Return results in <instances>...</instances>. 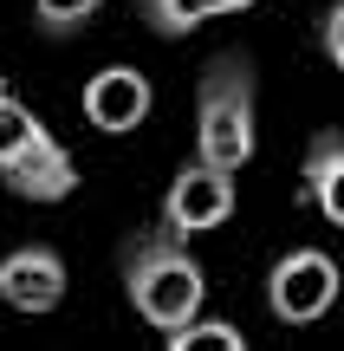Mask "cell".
<instances>
[{"label": "cell", "instance_id": "6da1fadb", "mask_svg": "<svg viewBox=\"0 0 344 351\" xmlns=\"http://www.w3.org/2000/svg\"><path fill=\"white\" fill-rule=\"evenodd\" d=\"M254 156V65L247 52H221L195 85V163L234 176Z\"/></svg>", "mask_w": 344, "mask_h": 351}, {"label": "cell", "instance_id": "7a4b0ae2", "mask_svg": "<svg viewBox=\"0 0 344 351\" xmlns=\"http://www.w3.org/2000/svg\"><path fill=\"white\" fill-rule=\"evenodd\" d=\"M124 293L156 332H182L189 319H202L208 280H202V261L176 234H143L124 254Z\"/></svg>", "mask_w": 344, "mask_h": 351}, {"label": "cell", "instance_id": "3957f363", "mask_svg": "<svg viewBox=\"0 0 344 351\" xmlns=\"http://www.w3.org/2000/svg\"><path fill=\"white\" fill-rule=\"evenodd\" d=\"M0 182L20 202H65L78 189V163L20 98H7L0 111Z\"/></svg>", "mask_w": 344, "mask_h": 351}, {"label": "cell", "instance_id": "277c9868", "mask_svg": "<svg viewBox=\"0 0 344 351\" xmlns=\"http://www.w3.org/2000/svg\"><path fill=\"white\" fill-rule=\"evenodd\" d=\"M267 306L273 319H286V326H312V319H325L338 306V261L319 247H293L273 261L267 274Z\"/></svg>", "mask_w": 344, "mask_h": 351}, {"label": "cell", "instance_id": "5b68a950", "mask_svg": "<svg viewBox=\"0 0 344 351\" xmlns=\"http://www.w3.org/2000/svg\"><path fill=\"white\" fill-rule=\"evenodd\" d=\"M234 215V176L208 169V163H182L169 176V195H163V234L195 241L208 228H221Z\"/></svg>", "mask_w": 344, "mask_h": 351}, {"label": "cell", "instance_id": "8992f818", "mask_svg": "<svg viewBox=\"0 0 344 351\" xmlns=\"http://www.w3.org/2000/svg\"><path fill=\"white\" fill-rule=\"evenodd\" d=\"M65 287H72V274H65V261L46 241H26V247H13L7 261H0V300H7L13 313H59Z\"/></svg>", "mask_w": 344, "mask_h": 351}, {"label": "cell", "instance_id": "52a82bcc", "mask_svg": "<svg viewBox=\"0 0 344 351\" xmlns=\"http://www.w3.org/2000/svg\"><path fill=\"white\" fill-rule=\"evenodd\" d=\"M85 124L91 130H104V137H124V130H137L143 117H150V104H156V91H150V78L137 72V65H104V72H91L85 78Z\"/></svg>", "mask_w": 344, "mask_h": 351}, {"label": "cell", "instance_id": "ba28073f", "mask_svg": "<svg viewBox=\"0 0 344 351\" xmlns=\"http://www.w3.org/2000/svg\"><path fill=\"white\" fill-rule=\"evenodd\" d=\"M306 202L325 215L332 228H344V130H319L306 143Z\"/></svg>", "mask_w": 344, "mask_h": 351}, {"label": "cell", "instance_id": "9c48e42d", "mask_svg": "<svg viewBox=\"0 0 344 351\" xmlns=\"http://www.w3.org/2000/svg\"><path fill=\"white\" fill-rule=\"evenodd\" d=\"M143 7V26H150L156 39H189L195 26H208L215 20V0H137Z\"/></svg>", "mask_w": 344, "mask_h": 351}, {"label": "cell", "instance_id": "30bf717a", "mask_svg": "<svg viewBox=\"0 0 344 351\" xmlns=\"http://www.w3.org/2000/svg\"><path fill=\"white\" fill-rule=\"evenodd\" d=\"M169 351H247V332L228 319H189L182 332H169Z\"/></svg>", "mask_w": 344, "mask_h": 351}, {"label": "cell", "instance_id": "8fae6325", "mask_svg": "<svg viewBox=\"0 0 344 351\" xmlns=\"http://www.w3.org/2000/svg\"><path fill=\"white\" fill-rule=\"evenodd\" d=\"M98 7L104 0H33V20H39V33H78Z\"/></svg>", "mask_w": 344, "mask_h": 351}, {"label": "cell", "instance_id": "7c38bea8", "mask_svg": "<svg viewBox=\"0 0 344 351\" xmlns=\"http://www.w3.org/2000/svg\"><path fill=\"white\" fill-rule=\"evenodd\" d=\"M319 39H325V59H332L338 72H344V0H338L332 13H325V26H319Z\"/></svg>", "mask_w": 344, "mask_h": 351}, {"label": "cell", "instance_id": "4fadbf2b", "mask_svg": "<svg viewBox=\"0 0 344 351\" xmlns=\"http://www.w3.org/2000/svg\"><path fill=\"white\" fill-rule=\"evenodd\" d=\"M215 7H221V13H247L254 0H215Z\"/></svg>", "mask_w": 344, "mask_h": 351}, {"label": "cell", "instance_id": "5bb4252c", "mask_svg": "<svg viewBox=\"0 0 344 351\" xmlns=\"http://www.w3.org/2000/svg\"><path fill=\"white\" fill-rule=\"evenodd\" d=\"M7 98H13V91H7V72H0V111H7Z\"/></svg>", "mask_w": 344, "mask_h": 351}]
</instances>
